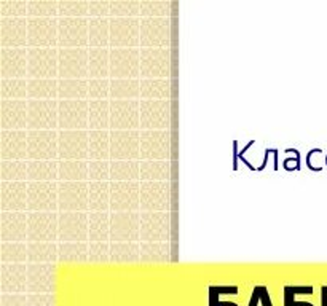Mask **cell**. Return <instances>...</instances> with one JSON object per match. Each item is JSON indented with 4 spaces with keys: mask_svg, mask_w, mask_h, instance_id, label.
Wrapping results in <instances>:
<instances>
[{
    "mask_svg": "<svg viewBox=\"0 0 327 306\" xmlns=\"http://www.w3.org/2000/svg\"><path fill=\"white\" fill-rule=\"evenodd\" d=\"M313 286H286L284 287V306H314L310 302H299L297 295H313Z\"/></svg>",
    "mask_w": 327,
    "mask_h": 306,
    "instance_id": "obj_1",
    "label": "cell"
},
{
    "mask_svg": "<svg viewBox=\"0 0 327 306\" xmlns=\"http://www.w3.org/2000/svg\"><path fill=\"white\" fill-rule=\"evenodd\" d=\"M209 306H238L233 302H222V295H238L240 289L236 286H211L209 289Z\"/></svg>",
    "mask_w": 327,
    "mask_h": 306,
    "instance_id": "obj_2",
    "label": "cell"
},
{
    "mask_svg": "<svg viewBox=\"0 0 327 306\" xmlns=\"http://www.w3.org/2000/svg\"><path fill=\"white\" fill-rule=\"evenodd\" d=\"M247 306H273V302H271L268 289H266L265 286H256L254 287Z\"/></svg>",
    "mask_w": 327,
    "mask_h": 306,
    "instance_id": "obj_3",
    "label": "cell"
},
{
    "mask_svg": "<svg viewBox=\"0 0 327 306\" xmlns=\"http://www.w3.org/2000/svg\"><path fill=\"white\" fill-rule=\"evenodd\" d=\"M254 143H256V141H249L243 148L240 150V147H238V141H233V171H238V160H241V161H243V163H244V166H247V169H249V171H256V172H257V169L252 166L251 161H247V160L244 158V153L254 145Z\"/></svg>",
    "mask_w": 327,
    "mask_h": 306,
    "instance_id": "obj_4",
    "label": "cell"
},
{
    "mask_svg": "<svg viewBox=\"0 0 327 306\" xmlns=\"http://www.w3.org/2000/svg\"><path fill=\"white\" fill-rule=\"evenodd\" d=\"M286 153H294V158H286L283 161V167L284 171L287 172H292V171H300L302 169V157H300V152L297 148H286Z\"/></svg>",
    "mask_w": 327,
    "mask_h": 306,
    "instance_id": "obj_5",
    "label": "cell"
},
{
    "mask_svg": "<svg viewBox=\"0 0 327 306\" xmlns=\"http://www.w3.org/2000/svg\"><path fill=\"white\" fill-rule=\"evenodd\" d=\"M316 153H323V150H321L319 147H316V148H311L310 152L306 153V167H308V169H310V171H313V172H321L319 167L314 166V164H313V161H311V158H313Z\"/></svg>",
    "mask_w": 327,
    "mask_h": 306,
    "instance_id": "obj_6",
    "label": "cell"
},
{
    "mask_svg": "<svg viewBox=\"0 0 327 306\" xmlns=\"http://www.w3.org/2000/svg\"><path fill=\"white\" fill-rule=\"evenodd\" d=\"M275 153V148H265V157H263V161H262V164H260L259 167H257V172H262L265 167H266V163H268V157L270 155H273Z\"/></svg>",
    "mask_w": 327,
    "mask_h": 306,
    "instance_id": "obj_7",
    "label": "cell"
},
{
    "mask_svg": "<svg viewBox=\"0 0 327 306\" xmlns=\"http://www.w3.org/2000/svg\"><path fill=\"white\" fill-rule=\"evenodd\" d=\"M321 306H327V286L321 287Z\"/></svg>",
    "mask_w": 327,
    "mask_h": 306,
    "instance_id": "obj_8",
    "label": "cell"
},
{
    "mask_svg": "<svg viewBox=\"0 0 327 306\" xmlns=\"http://www.w3.org/2000/svg\"><path fill=\"white\" fill-rule=\"evenodd\" d=\"M326 167H327V155H326Z\"/></svg>",
    "mask_w": 327,
    "mask_h": 306,
    "instance_id": "obj_9",
    "label": "cell"
}]
</instances>
